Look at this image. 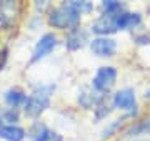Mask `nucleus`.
I'll use <instances>...</instances> for the list:
<instances>
[{"mask_svg": "<svg viewBox=\"0 0 150 141\" xmlns=\"http://www.w3.org/2000/svg\"><path fill=\"white\" fill-rule=\"evenodd\" d=\"M129 8L125 2H118V0H103L97 5V15H103V17H110L115 18L118 17L122 12H125Z\"/></svg>", "mask_w": 150, "mask_h": 141, "instance_id": "14", "label": "nucleus"}, {"mask_svg": "<svg viewBox=\"0 0 150 141\" xmlns=\"http://www.w3.org/2000/svg\"><path fill=\"white\" fill-rule=\"evenodd\" d=\"M60 45H62V37L57 32H52V30L43 32L37 38V42L33 43V48L30 52L27 66H33L37 63H40V61H43L45 58H48Z\"/></svg>", "mask_w": 150, "mask_h": 141, "instance_id": "3", "label": "nucleus"}, {"mask_svg": "<svg viewBox=\"0 0 150 141\" xmlns=\"http://www.w3.org/2000/svg\"><path fill=\"white\" fill-rule=\"evenodd\" d=\"M102 98H103V95L97 93L90 85H83L77 91L75 103H77V106L80 110H83V111H93L97 105L102 101Z\"/></svg>", "mask_w": 150, "mask_h": 141, "instance_id": "10", "label": "nucleus"}, {"mask_svg": "<svg viewBox=\"0 0 150 141\" xmlns=\"http://www.w3.org/2000/svg\"><path fill=\"white\" fill-rule=\"evenodd\" d=\"M110 103L113 110L122 111L123 114H139V101H137V93L132 87H125L110 95Z\"/></svg>", "mask_w": 150, "mask_h": 141, "instance_id": "5", "label": "nucleus"}, {"mask_svg": "<svg viewBox=\"0 0 150 141\" xmlns=\"http://www.w3.org/2000/svg\"><path fill=\"white\" fill-rule=\"evenodd\" d=\"M27 128V140L28 141H64V135L52 128L43 119H33L28 121Z\"/></svg>", "mask_w": 150, "mask_h": 141, "instance_id": "6", "label": "nucleus"}, {"mask_svg": "<svg viewBox=\"0 0 150 141\" xmlns=\"http://www.w3.org/2000/svg\"><path fill=\"white\" fill-rule=\"evenodd\" d=\"M22 121H23L22 110L0 105V125H22Z\"/></svg>", "mask_w": 150, "mask_h": 141, "instance_id": "16", "label": "nucleus"}, {"mask_svg": "<svg viewBox=\"0 0 150 141\" xmlns=\"http://www.w3.org/2000/svg\"><path fill=\"white\" fill-rule=\"evenodd\" d=\"M113 111H115V110H113L112 103H110V95H108V96H103L102 101L97 105L95 110L92 111V113H93V123H102V121H105Z\"/></svg>", "mask_w": 150, "mask_h": 141, "instance_id": "17", "label": "nucleus"}, {"mask_svg": "<svg viewBox=\"0 0 150 141\" xmlns=\"http://www.w3.org/2000/svg\"><path fill=\"white\" fill-rule=\"evenodd\" d=\"M144 15L139 10H127L122 12L118 17H115V28L117 32H134L142 27Z\"/></svg>", "mask_w": 150, "mask_h": 141, "instance_id": "11", "label": "nucleus"}, {"mask_svg": "<svg viewBox=\"0 0 150 141\" xmlns=\"http://www.w3.org/2000/svg\"><path fill=\"white\" fill-rule=\"evenodd\" d=\"M42 25H45V17L43 15L30 12V15H27V18H25V27H27L28 32H37V30H40Z\"/></svg>", "mask_w": 150, "mask_h": 141, "instance_id": "19", "label": "nucleus"}, {"mask_svg": "<svg viewBox=\"0 0 150 141\" xmlns=\"http://www.w3.org/2000/svg\"><path fill=\"white\" fill-rule=\"evenodd\" d=\"M70 3H72V7H74L82 17L92 15V13L97 10V5L93 2H88V0H70Z\"/></svg>", "mask_w": 150, "mask_h": 141, "instance_id": "18", "label": "nucleus"}, {"mask_svg": "<svg viewBox=\"0 0 150 141\" xmlns=\"http://www.w3.org/2000/svg\"><path fill=\"white\" fill-rule=\"evenodd\" d=\"M54 7V2L50 0H35L32 5H30V12L33 13H38V15H47V12Z\"/></svg>", "mask_w": 150, "mask_h": 141, "instance_id": "20", "label": "nucleus"}, {"mask_svg": "<svg viewBox=\"0 0 150 141\" xmlns=\"http://www.w3.org/2000/svg\"><path fill=\"white\" fill-rule=\"evenodd\" d=\"M144 100H145V101H150V88H149V90H145V93H144Z\"/></svg>", "mask_w": 150, "mask_h": 141, "instance_id": "22", "label": "nucleus"}, {"mask_svg": "<svg viewBox=\"0 0 150 141\" xmlns=\"http://www.w3.org/2000/svg\"><path fill=\"white\" fill-rule=\"evenodd\" d=\"M45 25L48 28H52V32L67 33L83 25V17L72 7L70 0H64V2L54 3V7L47 12Z\"/></svg>", "mask_w": 150, "mask_h": 141, "instance_id": "2", "label": "nucleus"}, {"mask_svg": "<svg viewBox=\"0 0 150 141\" xmlns=\"http://www.w3.org/2000/svg\"><path fill=\"white\" fill-rule=\"evenodd\" d=\"M92 37H112L117 33L115 28V18L103 15H97L95 18H92L90 25H88Z\"/></svg>", "mask_w": 150, "mask_h": 141, "instance_id": "13", "label": "nucleus"}, {"mask_svg": "<svg viewBox=\"0 0 150 141\" xmlns=\"http://www.w3.org/2000/svg\"><path fill=\"white\" fill-rule=\"evenodd\" d=\"M92 55L97 58H113L117 55L118 43L113 37H92L88 43Z\"/></svg>", "mask_w": 150, "mask_h": 141, "instance_id": "8", "label": "nucleus"}, {"mask_svg": "<svg viewBox=\"0 0 150 141\" xmlns=\"http://www.w3.org/2000/svg\"><path fill=\"white\" fill-rule=\"evenodd\" d=\"M132 38H134V42L137 45H149L150 43V32H142L139 33V28L132 32Z\"/></svg>", "mask_w": 150, "mask_h": 141, "instance_id": "21", "label": "nucleus"}, {"mask_svg": "<svg viewBox=\"0 0 150 141\" xmlns=\"http://www.w3.org/2000/svg\"><path fill=\"white\" fill-rule=\"evenodd\" d=\"M28 98V91L20 85H12L2 91V105L8 108L23 110Z\"/></svg>", "mask_w": 150, "mask_h": 141, "instance_id": "9", "label": "nucleus"}, {"mask_svg": "<svg viewBox=\"0 0 150 141\" xmlns=\"http://www.w3.org/2000/svg\"><path fill=\"white\" fill-rule=\"evenodd\" d=\"M118 80V70L113 65H100L95 70L93 76L90 80V87L97 93H100L103 96H108L112 93L113 87L117 85Z\"/></svg>", "mask_w": 150, "mask_h": 141, "instance_id": "4", "label": "nucleus"}, {"mask_svg": "<svg viewBox=\"0 0 150 141\" xmlns=\"http://www.w3.org/2000/svg\"><path fill=\"white\" fill-rule=\"evenodd\" d=\"M137 116H139V114H122V116H118V118L112 119V121H107V125L103 126L102 131H100V140L108 141L110 138L123 133V130H125L134 119H137Z\"/></svg>", "mask_w": 150, "mask_h": 141, "instance_id": "12", "label": "nucleus"}, {"mask_svg": "<svg viewBox=\"0 0 150 141\" xmlns=\"http://www.w3.org/2000/svg\"><path fill=\"white\" fill-rule=\"evenodd\" d=\"M90 40H92V33L88 30V27H85V25H80V27L62 35V45L69 53H75V52L87 48Z\"/></svg>", "mask_w": 150, "mask_h": 141, "instance_id": "7", "label": "nucleus"}, {"mask_svg": "<svg viewBox=\"0 0 150 141\" xmlns=\"http://www.w3.org/2000/svg\"><path fill=\"white\" fill-rule=\"evenodd\" d=\"M57 91V83L55 82H35L30 85L27 103L22 110L23 119L33 121V119H42V116L52 108L54 96Z\"/></svg>", "mask_w": 150, "mask_h": 141, "instance_id": "1", "label": "nucleus"}, {"mask_svg": "<svg viewBox=\"0 0 150 141\" xmlns=\"http://www.w3.org/2000/svg\"><path fill=\"white\" fill-rule=\"evenodd\" d=\"M147 13H149V15H150V3H149V5H147Z\"/></svg>", "mask_w": 150, "mask_h": 141, "instance_id": "23", "label": "nucleus"}, {"mask_svg": "<svg viewBox=\"0 0 150 141\" xmlns=\"http://www.w3.org/2000/svg\"><path fill=\"white\" fill-rule=\"evenodd\" d=\"M0 140L25 141L27 140V128L23 125H0Z\"/></svg>", "mask_w": 150, "mask_h": 141, "instance_id": "15", "label": "nucleus"}]
</instances>
